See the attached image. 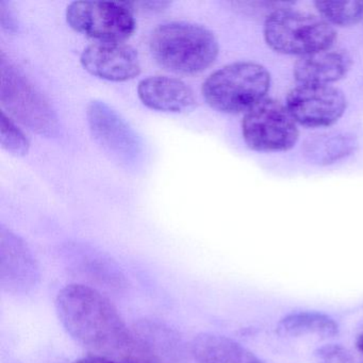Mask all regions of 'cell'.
<instances>
[{
    "mask_svg": "<svg viewBox=\"0 0 363 363\" xmlns=\"http://www.w3.org/2000/svg\"><path fill=\"white\" fill-rule=\"evenodd\" d=\"M69 26L99 42H123L135 30V13L126 3L82 0L67 9Z\"/></svg>",
    "mask_w": 363,
    "mask_h": 363,
    "instance_id": "52a82bcc",
    "label": "cell"
},
{
    "mask_svg": "<svg viewBox=\"0 0 363 363\" xmlns=\"http://www.w3.org/2000/svg\"><path fill=\"white\" fill-rule=\"evenodd\" d=\"M138 95L146 107L163 112H184L196 106L194 91L182 80L167 76H150L141 80Z\"/></svg>",
    "mask_w": 363,
    "mask_h": 363,
    "instance_id": "4fadbf2b",
    "label": "cell"
},
{
    "mask_svg": "<svg viewBox=\"0 0 363 363\" xmlns=\"http://www.w3.org/2000/svg\"><path fill=\"white\" fill-rule=\"evenodd\" d=\"M318 360L322 363H352V357L345 347L337 344H328L318 348L316 352Z\"/></svg>",
    "mask_w": 363,
    "mask_h": 363,
    "instance_id": "d6986e66",
    "label": "cell"
},
{
    "mask_svg": "<svg viewBox=\"0 0 363 363\" xmlns=\"http://www.w3.org/2000/svg\"><path fill=\"white\" fill-rule=\"evenodd\" d=\"M358 148L356 135L345 131H328L310 135L303 146L306 160L318 167H328L352 156Z\"/></svg>",
    "mask_w": 363,
    "mask_h": 363,
    "instance_id": "9a60e30c",
    "label": "cell"
},
{
    "mask_svg": "<svg viewBox=\"0 0 363 363\" xmlns=\"http://www.w3.org/2000/svg\"><path fill=\"white\" fill-rule=\"evenodd\" d=\"M242 135L254 152H282L295 147L299 130L286 106L267 97L244 114Z\"/></svg>",
    "mask_w": 363,
    "mask_h": 363,
    "instance_id": "8992f818",
    "label": "cell"
},
{
    "mask_svg": "<svg viewBox=\"0 0 363 363\" xmlns=\"http://www.w3.org/2000/svg\"><path fill=\"white\" fill-rule=\"evenodd\" d=\"M277 331L284 337H329L337 335V323L327 314L315 311H301L288 314L277 324Z\"/></svg>",
    "mask_w": 363,
    "mask_h": 363,
    "instance_id": "2e32d148",
    "label": "cell"
},
{
    "mask_svg": "<svg viewBox=\"0 0 363 363\" xmlns=\"http://www.w3.org/2000/svg\"><path fill=\"white\" fill-rule=\"evenodd\" d=\"M316 11L331 26L352 27L363 20V0L315 1Z\"/></svg>",
    "mask_w": 363,
    "mask_h": 363,
    "instance_id": "e0dca14e",
    "label": "cell"
},
{
    "mask_svg": "<svg viewBox=\"0 0 363 363\" xmlns=\"http://www.w3.org/2000/svg\"><path fill=\"white\" fill-rule=\"evenodd\" d=\"M74 363H121L116 362V361L109 360V359L101 358V357L92 356V354H89V356L84 357V358L79 359V360L75 361ZM154 363H160V362H154Z\"/></svg>",
    "mask_w": 363,
    "mask_h": 363,
    "instance_id": "44dd1931",
    "label": "cell"
},
{
    "mask_svg": "<svg viewBox=\"0 0 363 363\" xmlns=\"http://www.w3.org/2000/svg\"><path fill=\"white\" fill-rule=\"evenodd\" d=\"M150 50L156 62L176 74L193 75L205 71L218 56L214 33L201 25L171 22L152 30Z\"/></svg>",
    "mask_w": 363,
    "mask_h": 363,
    "instance_id": "7a4b0ae2",
    "label": "cell"
},
{
    "mask_svg": "<svg viewBox=\"0 0 363 363\" xmlns=\"http://www.w3.org/2000/svg\"><path fill=\"white\" fill-rule=\"evenodd\" d=\"M357 347L363 354V333L359 335L358 340H357Z\"/></svg>",
    "mask_w": 363,
    "mask_h": 363,
    "instance_id": "7402d4cb",
    "label": "cell"
},
{
    "mask_svg": "<svg viewBox=\"0 0 363 363\" xmlns=\"http://www.w3.org/2000/svg\"><path fill=\"white\" fill-rule=\"evenodd\" d=\"M56 309L67 333L92 356L121 363L159 362L96 289L79 284L65 286L57 296Z\"/></svg>",
    "mask_w": 363,
    "mask_h": 363,
    "instance_id": "6da1fadb",
    "label": "cell"
},
{
    "mask_svg": "<svg viewBox=\"0 0 363 363\" xmlns=\"http://www.w3.org/2000/svg\"><path fill=\"white\" fill-rule=\"evenodd\" d=\"M88 122L99 145L126 167L135 165L142 154L141 142L128 123L107 104H89Z\"/></svg>",
    "mask_w": 363,
    "mask_h": 363,
    "instance_id": "9c48e42d",
    "label": "cell"
},
{
    "mask_svg": "<svg viewBox=\"0 0 363 363\" xmlns=\"http://www.w3.org/2000/svg\"><path fill=\"white\" fill-rule=\"evenodd\" d=\"M1 146L16 156L28 154L30 146L26 135L5 111H1Z\"/></svg>",
    "mask_w": 363,
    "mask_h": 363,
    "instance_id": "ac0fdd59",
    "label": "cell"
},
{
    "mask_svg": "<svg viewBox=\"0 0 363 363\" xmlns=\"http://www.w3.org/2000/svg\"><path fill=\"white\" fill-rule=\"evenodd\" d=\"M272 77L263 65L240 61L220 67L203 84L201 92L210 107L223 113L245 114L267 99Z\"/></svg>",
    "mask_w": 363,
    "mask_h": 363,
    "instance_id": "3957f363",
    "label": "cell"
},
{
    "mask_svg": "<svg viewBox=\"0 0 363 363\" xmlns=\"http://www.w3.org/2000/svg\"><path fill=\"white\" fill-rule=\"evenodd\" d=\"M40 269L27 244L16 233L0 229V286L5 292L23 295L35 290Z\"/></svg>",
    "mask_w": 363,
    "mask_h": 363,
    "instance_id": "30bf717a",
    "label": "cell"
},
{
    "mask_svg": "<svg viewBox=\"0 0 363 363\" xmlns=\"http://www.w3.org/2000/svg\"><path fill=\"white\" fill-rule=\"evenodd\" d=\"M191 350L196 363H264L245 346L216 333L197 335Z\"/></svg>",
    "mask_w": 363,
    "mask_h": 363,
    "instance_id": "5bb4252c",
    "label": "cell"
},
{
    "mask_svg": "<svg viewBox=\"0 0 363 363\" xmlns=\"http://www.w3.org/2000/svg\"><path fill=\"white\" fill-rule=\"evenodd\" d=\"M286 106L297 125L324 128L339 122L347 109V99L335 86L298 84L286 95Z\"/></svg>",
    "mask_w": 363,
    "mask_h": 363,
    "instance_id": "ba28073f",
    "label": "cell"
},
{
    "mask_svg": "<svg viewBox=\"0 0 363 363\" xmlns=\"http://www.w3.org/2000/svg\"><path fill=\"white\" fill-rule=\"evenodd\" d=\"M80 62L86 71L109 82H126L141 73L139 54L123 42H96L84 48Z\"/></svg>",
    "mask_w": 363,
    "mask_h": 363,
    "instance_id": "8fae6325",
    "label": "cell"
},
{
    "mask_svg": "<svg viewBox=\"0 0 363 363\" xmlns=\"http://www.w3.org/2000/svg\"><path fill=\"white\" fill-rule=\"evenodd\" d=\"M263 37L274 52L301 58L333 48L337 33L320 16L286 7L267 16Z\"/></svg>",
    "mask_w": 363,
    "mask_h": 363,
    "instance_id": "277c9868",
    "label": "cell"
},
{
    "mask_svg": "<svg viewBox=\"0 0 363 363\" xmlns=\"http://www.w3.org/2000/svg\"><path fill=\"white\" fill-rule=\"evenodd\" d=\"M0 101L14 118L39 135L57 133L58 118L48 99L16 65L0 57Z\"/></svg>",
    "mask_w": 363,
    "mask_h": 363,
    "instance_id": "5b68a950",
    "label": "cell"
},
{
    "mask_svg": "<svg viewBox=\"0 0 363 363\" xmlns=\"http://www.w3.org/2000/svg\"><path fill=\"white\" fill-rule=\"evenodd\" d=\"M352 67V59L346 50L329 48L301 57L293 67L298 84L331 86L343 79Z\"/></svg>",
    "mask_w": 363,
    "mask_h": 363,
    "instance_id": "7c38bea8",
    "label": "cell"
},
{
    "mask_svg": "<svg viewBox=\"0 0 363 363\" xmlns=\"http://www.w3.org/2000/svg\"><path fill=\"white\" fill-rule=\"evenodd\" d=\"M131 11L140 13H156L167 9L171 3L169 1H129L126 3Z\"/></svg>",
    "mask_w": 363,
    "mask_h": 363,
    "instance_id": "ffe728a7",
    "label": "cell"
}]
</instances>
